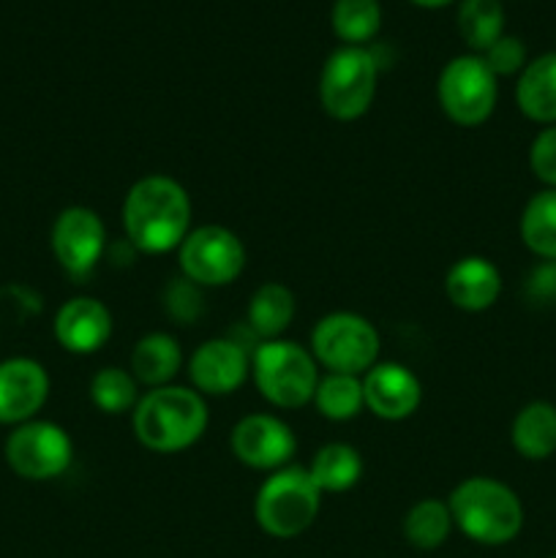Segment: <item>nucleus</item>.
Instances as JSON below:
<instances>
[{"label": "nucleus", "mask_w": 556, "mask_h": 558, "mask_svg": "<svg viewBox=\"0 0 556 558\" xmlns=\"http://www.w3.org/2000/svg\"><path fill=\"white\" fill-rule=\"evenodd\" d=\"M480 58L485 60L494 76H512V74H521L527 69V47H523L521 38L516 36H501L499 41L491 44Z\"/></svg>", "instance_id": "30"}, {"label": "nucleus", "mask_w": 556, "mask_h": 558, "mask_svg": "<svg viewBox=\"0 0 556 558\" xmlns=\"http://www.w3.org/2000/svg\"><path fill=\"white\" fill-rule=\"evenodd\" d=\"M210 423L205 396L191 387H156L140 398L131 412L134 436L158 456H172L194 447Z\"/></svg>", "instance_id": "2"}, {"label": "nucleus", "mask_w": 556, "mask_h": 558, "mask_svg": "<svg viewBox=\"0 0 556 558\" xmlns=\"http://www.w3.org/2000/svg\"><path fill=\"white\" fill-rule=\"evenodd\" d=\"M90 401L101 414H129L140 403V381L118 365H107L90 379Z\"/></svg>", "instance_id": "27"}, {"label": "nucleus", "mask_w": 556, "mask_h": 558, "mask_svg": "<svg viewBox=\"0 0 556 558\" xmlns=\"http://www.w3.org/2000/svg\"><path fill=\"white\" fill-rule=\"evenodd\" d=\"M294 314H298V300L294 292L283 283L270 281L262 283L249 300V311H245V325H249L251 336L259 341H276L283 332L292 327Z\"/></svg>", "instance_id": "20"}, {"label": "nucleus", "mask_w": 556, "mask_h": 558, "mask_svg": "<svg viewBox=\"0 0 556 558\" xmlns=\"http://www.w3.org/2000/svg\"><path fill=\"white\" fill-rule=\"evenodd\" d=\"M458 33L474 52H485L505 36V9L499 0H463L458 9Z\"/></svg>", "instance_id": "26"}, {"label": "nucleus", "mask_w": 556, "mask_h": 558, "mask_svg": "<svg viewBox=\"0 0 556 558\" xmlns=\"http://www.w3.org/2000/svg\"><path fill=\"white\" fill-rule=\"evenodd\" d=\"M322 507V490L309 469L283 466L259 485L254 499V518L267 537L294 539L314 526Z\"/></svg>", "instance_id": "5"}, {"label": "nucleus", "mask_w": 556, "mask_h": 558, "mask_svg": "<svg viewBox=\"0 0 556 558\" xmlns=\"http://www.w3.org/2000/svg\"><path fill=\"white\" fill-rule=\"evenodd\" d=\"M445 294L456 308L467 314L488 311L501 294V272L485 256H463L447 270Z\"/></svg>", "instance_id": "17"}, {"label": "nucleus", "mask_w": 556, "mask_h": 558, "mask_svg": "<svg viewBox=\"0 0 556 558\" xmlns=\"http://www.w3.org/2000/svg\"><path fill=\"white\" fill-rule=\"evenodd\" d=\"M452 532V515L447 501L420 499L403 515V539L418 550H436Z\"/></svg>", "instance_id": "25"}, {"label": "nucleus", "mask_w": 556, "mask_h": 558, "mask_svg": "<svg viewBox=\"0 0 556 558\" xmlns=\"http://www.w3.org/2000/svg\"><path fill=\"white\" fill-rule=\"evenodd\" d=\"M382 5L379 0H336L333 5V31L343 47H363L379 33Z\"/></svg>", "instance_id": "28"}, {"label": "nucleus", "mask_w": 556, "mask_h": 558, "mask_svg": "<svg viewBox=\"0 0 556 558\" xmlns=\"http://www.w3.org/2000/svg\"><path fill=\"white\" fill-rule=\"evenodd\" d=\"M452 526L478 545H507L521 534L523 505L510 485L494 477H469L447 499Z\"/></svg>", "instance_id": "3"}, {"label": "nucleus", "mask_w": 556, "mask_h": 558, "mask_svg": "<svg viewBox=\"0 0 556 558\" xmlns=\"http://www.w3.org/2000/svg\"><path fill=\"white\" fill-rule=\"evenodd\" d=\"M74 461V441L49 420H27L5 439V463L11 472L31 483H47L69 472Z\"/></svg>", "instance_id": "10"}, {"label": "nucleus", "mask_w": 556, "mask_h": 558, "mask_svg": "<svg viewBox=\"0 0 556 558\" xmlns=\"http://www.w3.org/2000/svg\"><path fill=\"white\" fill-rule=\"evenodd\" d=\"M436 98L447 120L461 129H478L494 114L499 85L480 54H461L442 69Z\"/></svg>", "instance_id": "8"}, {"label": "nucleus", "mask_w": 556, "mask_h": 558, "mask_svg": "<svg viewBox=\"0 0 556 558\" xmlns=\"http://www.w3.org/2000/svg\"><path fill=\"white\" fill-rule=\"evenodd\" d=\"M521 240L534 256L556 262V189H543L521 213Z\"/></svg>", "instance_id": "24"}, {"label": "nucleus", "mask_w": 556, "mask_h": 558, "mask_svg": "<svg viewBox=\"0 0 556 558\" xmlns=\"http://www.w3.org/2000/svg\"><path fill=\"white\" fill-rule=\"evenodd\" d=\"M229 447L243 466L273 474L292 463L298 439L276 414H249L232 428Z\"/></svg>", "instance_id": "12"}, {"label": "nucleus", "mask_w": 556, "mask_h": 558, "mask_svg": "<svg viewBox=\"0 0 556 558\" xmlns=\"http://www.w3.org/2000/svg\"><path fill=\"white\" fill-rule=\"evenodd\" d=\"M309 474L322 494H347L363 477V458L347 441H330L316 450Z\"/></svg>", "instance_id": "22"}, {"label": "nucleus", "mask_w": 556, "mask_h": 558, "mask_svg": "<svg viewBox=\"0 0 556 558\" xmlns=\"http://www.w3.org/2000/svg\"><path fill=\"white\" fill-rule=\"evenodd\" d=\"M251 376L270 407L300 409L314 401L319 363L311 349L287 338H276V341H262L251 352Z\"/></svg>", "instance_id": "4"}, {"label": "nucleus", "mask_w": 556, "mask_h": 558, "mask_svg": "<svg viewBox=\"0 0 556 558\" xmlns=\"http://www.w3.org/2000/svg\"><path fill=\"white\" fill-rule=\"evenodd\" d=\"M251 374V354L238 338H210L200 343L189 360L191 385L200 396L223 398L243 387Z\"/></svg>", "instance_id": "13"}, {"label": "nucleus", "mask_w": 556, "mask_h": 558, "mask_svg": "<svg viewBox=\"0 0 556 558\" xmlns=\"http://www.w3.org/2000/svg\"><path fill=\"white\" fill-rule=\"evenodd\" d=\"M554 558H556V556H554Z\"/></svg>", "instance_id": "33"}, {"label": "nucleus", "mask_w": 556, "mask_h": 558, "mask_svg": "<svg viewBox=\"0 0 556 558\" xmlns=\"http://www.w3.org/2000/svg\"><path fill=\"white\" fill-rule=\"evenodd\" d=\"M311 354L327 374L365 376L379 363V332L365 316L336 311L316 322Z\"/></svg>", "instance_id": "7"}, {"label": "nucleus", "mask_w": 556, "mask_h": 558, "mask_svg": "<svg viewBox=\"0 0 556 558\" xmlns=\"http://www.w3.org/2000/svg\"><path fill=\"white\" fill-rule=\"evenodd\" d=\"M112 336V314L96 298H71L55 314V338L71 354H96Z\"/></svg>", "instance_id": "16"}, {"label": "nucleus", "mask_w": 556, "mask_h": 558, "mask_svg": "<svg viewBox=\"0 0 556 558\" xmlns=\"http://www.w3.org/2000/svg\"><path fill=\"white\" fill-rule=\"evenodd\" d=\"M180 276L200 283L202 289L229 287L245 267V245L232 229L221 223H205L185 234L178 248Z\"/></svg>", "instance_id": "9"}, {"label": "nucleus", "mask_w": 556, "mask_h": 558, "mask_svg": "<svg viewBox=\"0 0 556 558\" xmlns=\"http://www.w3.org/2000/svg\"><path fill=\"white\" fill-rule=\"evenodd\" d=\"M363 396L365 409L374 417L387 420V423H401L418 412L420 401H423V387L407 365L376 363L363 376Z\"/></svg>", "instance_id": "15"}, {"label": "nucleus", "mask_w": 556, "mask_h": 558, "mask_svg": "<svg viewBox=\"0 0 556 558\" xmlns=\"http://www.w3.org/2000/svg\"><path fill=\"white\" fill-rule=\"evenodd\" d=\"M183 368V349L169 332H147L131 349V374L140 385L167 387Z\"/></svg>", "instance_id": "18"}, {"label": "nucleus", "mask_w": 556, "mask_h": 558, "mask_svg": "<svg viewBox=\"0 0 556 558\" xmlns=\"http://www.w3.org/2000/svg\"><path fill=\"white\" fill-rule=\"evenodd\" d=\"M414 5H420V9H442V5L452 3V0H412Z\"/></svg>", "instance_id": "32"}, {"label": "nucleus", "mask_w": 556, "mask_h": 558, "mask_svg": "<svg viewBox=\"0 0 556 558\" xmlns=\"http://www.w3.org/2000/svg\"><path fill=\"white\" fill-rule=\"evenodd\" d=\"M191 199L178 180L167 174H147L125 194V238L142 254H167L180 248L191 232Z\"/></svg>", "instance_id": "1"}, {"label": "nucleus", "mask_w": 556, "mask_h": 558, "mask_svg": "<svg viewBox=\"0 0 556 558\" xmlns=\"http://www.w3.org/2000/svg\"><path fill=\"white\" fill-rule=\"evenodd\" d=\"M529 167L534 178L545 183L548 189H556V123L545 125L529 147Z\"/></svg>", "instance_id": "31"}, {"label": "nucleus", "mask_w": 556, "mask_h": 558, "mask_svg": "<svg viewBox=\"0 0 556 558\" xmlns=\"http://www.w3.org/2000/svg\"><path fill=\"white\" fill-rule=\"evenodd\" d=\"M49 398V376L38 360L11 357L0 363V425L36 420Z\"/></svg>", "instance_id": "14"}, {"label": "nucleus", "mask_w": 556, "mask_h": 558, "mask_svg": "<svg viewBox=\"0 0 556 558\" xmlns=\"http://www.w3.org/2000/svg\"><path fill=\"white\" fill-rule=\"evenodd\" d=\"M316 412L330 423H349L365 409L363 376L347 374H325L319 376L314 401Z\"/></svg>", "instance_id": "23"}, {"label": "nucleus", "mask_w": 556, "mask_h": 558, "mask_svg": "<svg viewBox=\"0 0 556 558\" xmlns=\"http://www.w3.org/2000/svg\"><path fill=\"white\" fill-rule=\"evenodd\" d=\"M512 450L527 461H545L556 452V407L532 401L516 414L510 428Z\"/></svg>", "instance_id": "21"}, {"label": "nucleus", "mask_w": 556, "mask_h": 558, "mask_svg": "<svg viewBox=\"0 0 556 558\" xmlns=\"http://www.w3.org/2000/svg\"><path fill=\"white\" fill-rule=\"evenodd\" d=\"M49 243H52V254L65 276L82 283L101 262L104 248H107V229L96 210L74 205L58 213Z\"/></svg>", "instance_id": "11"}, {"label": "nucleus", "mask_w": 556, "mask_h": 558, "mask_svg": "<svg viewBox=\"0 0 556 558\" xmlns=\"http://www.w3.org/2000/svg\"><path fill=\"white\" fill-rule=\"evenodd\" d=\"M379 80L374 49L341 47L325 60L319 74V104L338 123L360 120L371 109Z\"/></svg>", "instance_id": "6"}, {"label": "nucleus", "mask_w": 556, "mask_h": 558, "mask_svg": "<svg viewBox=\"0 0 556 558\" xmlns=\"http://www.w3.org/2000/svg\"><path fill=\"white\" fill-rule=\"evenodd\" d=\"M164 314L178 325H196L205 314V292L200 283L189 281L185 276L172 278L161 294Z\"/></svg>", "instance_id": "29"}, {"label": "nucleus", "mask_w": 556, "mask_h": 558, "mask_svg": "<svg viewBox=\"0 0 556 558\" xmlns=\"http://www.w3.org/2000/svg\"><path fill=\"white\" fill-rule=\"evenodd\" d=\"M516 104L523 118L534 123H556V52L540 54L527 63L518 76Z\"/></svg>", "instance_id": "19"}]
</instances>
